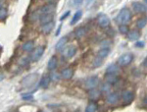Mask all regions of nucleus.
I'll return each instance as SVG.
<instances>
[{
	"mask_svg": "<svg viewBox=\"0 0 147 112\" xmlns=\"http://www.w3.org/2000/svg\"><path fill=\"white\" fill-rule=\"evenodd\" d=\"M130 19H131V12H130V10L129 8H123L118 14L116 21L120 25H125V24L129 22Z\"/></svg>",
	"mask_w": 147,
	"mask_h": 112,
	"instance_id": "1",
	"label": "nucleus"
},
{
	"mask_svg": "<svg viewBox=\"0 0 147 112\" xmlns=\"http://www.w3.org/2000/svg\"><path fill=\"white\" fill-rule=\"evenodd\" d=\"M44 50H45L44 46H38V47H36V48L32 49V53H30V61H32V62L38 61L42 57V55L44 54Z\"/></svg>",
	"mask_w": 147,
	"mask_h": 112,
	"instance_id": "2",
	"label": "nucleus"
},
{
	"mask_svg": "<svg viewBox=\"0 0 147 112\" xmlns=\"http://www.w3.org/2000/svg\"><path fill=\"white\" fill-rule=\"evenodd\" d=\"M134 60V55L131 53H125L123 54L122 56L118 59V65L121 67H125V66H129L130 63Z\"/></svg>",
	"mask_w": 147,
	"mask_h": 112,
	"instance_id": "3",
	"label": "nucleus"
},
{
	"mask_svg": "<svg viewBox=\"0 0 147 112\" xmlns=\"http://www.w3.org/2000/svg\"><path fill=\"white\" fill-rule=\"evenodd\" d=\"M77 53V47L75 45H69V46H64L62 50V55L68 59L73 58Z\"/></svg>",
	"mask_w": 147,
	"mask_h": 112,
	"instance_id": "4",
	"label": "nucleus"
},
{
	"mask_svg": "<svg viewBox=\"0 0 147 112\" xmlns=\"http://www.w3.org/2000/svg\"><path fill=\"white\" fill-rule=\"evenodd\" d=\"M99 85V79L97 76H94V77H90L88 78L84 83V88L86 90H92V89H96V87Z\"/></svg>",
	"mask_w": 147,
	"mask_h": 112,
	"instance_id": "5",
	"label": "nucleus"
},
{
	"mask_svg": "<svg viewBox=\"0 0 147 112\" xmlns=\"http://www.w3.org/2000/svg\"><path fill=\"white\" fill-rule=\"evenodd\" d=\"M97 23H98L99 27L100 28H107L109 27V25H110V19L107 15H105V14H98V16H97Z\"/></svg>",
	"mask_w": 147,
	"mask_h": 112,
	"instance_id": "6",
	"label": "nucleus"
},
{
	"mask_svg": "<svg viewBox=\"0 0 147 112\" xmlns=\"http://www.w3.org/2000/svg\"><path fill=\"white\" fill-rule=\"evenodd\" d=\"M56 7L53 4H46V5L42 6L41 8L38 9L37 12L39 13V15H43V14H53L55 12Z\"/></svg>",
	"mask_w": 147,
	"mask_h": 112,
	"instance_id": "7",
	"label": "nucleus"
},
{
	"mask_svg": "<svg viewBox=\"0 0 147 112\" xmlns=\"http://www.w3.org/2000/svg\"><path fill=\"white\" fill-rule=\"evenodd\" d=\"M119 99H120V96L117 92H109L107 94V96H106V102H107L108 104H111V105L116 104L119 101Z\"/></svg>",
	"mask_w": 147,
	"mask_h": 112,
	"instance_id": "8",
	"label": "nucleus"
},
{
	"mask_svg": "<svg viewBox=\"0 0 147 112\" xmlns=\"http://www.w3.org/2000/svg\"><path fill=\"white\" fill-rule=\"evenodd\" d=\"M122 98H123V100L125 102H127V103H130L134 98V92H131V90H124V92H122Z\"/></svg>",
	"mask_w": 147,
	"mask_h": 112,
	"instance_id": "9",
	"label": "nucleus"
},
{
	"mask_svg": "<svg viewBox=\"0 0 147 112\" xmlns=\"http://www.w3.org/2000/svg\"><path fill=\"white\" fill-rule=\"evenodd\" d=\"M132 8H134V11L136 12V13H138V14H142V13L147 12L146 5L140 3V2H134V3H132Z\"/></svg>",
	"mask_w": 147,
	"mask_h": 112,
	"instance_id": "10",
	"label": "nucleus"
},
{
	"mask_svg": "<svg viewBox=\"0 0 147 112\" xmlns=\"http://www.w3.org/2000/svg\"><path fill=\"white\" fill-rule=\"evenodd\" d=\"M127 35V39L130 41H137V40L140 39V33L136 30L129 31V33Z\"/></svg>",
	"mask_w": 147,
	"mask_h": 112,
	"instance_id": "11",
	"label": "nucleus"
},
{
	"mask_svg": "<svg viewBox=\"0 0 147 112\" xmlns=\"http://www.w3.org/2000/svg\"><path fill=\"white\" fill-rule=\"evenodd\" d=\"M54 26H55V24H54L53 21H50V22L45 23V24H42V26H41V32L43 33V34H45V35L49 34V33H50L51 31H53Z\"/></svg>",
	"mask_w": 147,
	"mask_h": 112,
	"instance_id": "12",
	"label": "nucleus"
},
{
	"mask_svg": "<svg viewBox=\"0 0 147 112\" xmlns=\"http://www.w3.org/2000/svg\"><path fill=\"white\" fill-rule=\"evenodd\" d=\"M58 66V59L56 56H52L47 62V69L49 71H54Z\"/></svg>",
	"mask_w": 147,
	"mask_h": 112,
	"instance_id": "13",
	"label": "nucleus"
},
{
	"mask_svg": "<svg viewBox=\"0 0 147 112\" xmlns=\"http://www.w3.org/2000/svg\"><path fill=\"white\" fill-rule=\"evenodd\" d=\"M100 95H101V92L96 89H92L88 90V97L90 100H93V101L97 100V99L100 97Z\"/></svg>",
	"mask_w": 147,
	"mask_h": 112,
	"instance_id": "14",
	"label": "nucleus"
},
{
	"mask_svg": "<svg viewBox=\"0 0 147 112\" xmlns=\"http://www.w3.org/2000/svg\"><path fill=\"white\" fill-rule=\"evenodd\" d=\"M119 72H120V66L115 63L110 64L107 67V69H106V73L107 74H115V75H117Z\"/></svg>",
	"mask_w": 147,
	"mask_h": 112,
	"instance_id": "15",
	"label": "nucleus"
},
{
	"mask_svg": "<svg viewBox=\"0 0 147 112\" xmlns=\"http://www.w3.org/2000/svg\"><path fill=\"white\" fill-rule=\"evenodd\" d=\"M34 48V40H28L22 45V49L25 52H32V49Z\"/></svg>",
	"mask_w": 147,
	"mask_h": 112,
	"instance_id": "16",
	"label": "nucleus"
},
{
	"mask_svg": "<svg viewBox=\"0 0 147 112\" xmlns=\"http://www.w3.org/2000/svg\"><path fill=\"white\" fill-rule=\"evenodd\" d=\"M68 42V37H63L62 39H60L57 41V43L55 44V50L60 51L61 49L64 48V46L66 45V43Z\"/></svg>",
	"mask_w": 147,
	"mask_h": 112,
	"instance_id": "17",
	"label": "nucleus"
},
{
	"mask_svg": "<svg viewBox=\"0 0 147 112\" xmlns=\"http://www.w3.org/2000/svg\"><path fill=\"white\" fill-rule=\"evenodd\" d=\"M74 75V72H73V69L71 68H66L64 69V70L61 72V77L63 79H65V80H69V79H71L73 77Z\"/></svg>",
	"mask_w": 147,
	"mask_h": 112,
	"instance_id": "18",
	"label": "nucleus"
},
{
	"mask_svg": "<svg viewBox=\"0 0 147 112\" xmlns=\"http://www.w3.org/2000/svg\"><path fill=\"white\" fill-rule=\"evenodd\" d=\"M105 80H106V82L109 83V84L114 85V84L117 83V81L119 80V78H118L117 75H115V74H107L106 73Z\"/></svg>",
	"mask_w": 147,
	"mask_h": 112,
	"instance_id": "19",
	"label": "nucleus"
},
{
	"mask_svg": "<svg viewBox=\"0 0 147 112\" xmlns=\"http://www.w3.org/2000/svg\"><path fill=\"white\" fill-rule=\"evenodd\" d=\"M38 21L40 24H45L50 22V21H53V14H43L39 17Z\"/></svg>",
	"mask_w": 147,
	"mask_h": 112,
	"instance_id": "20",
	"label": "nucleus"
},
{
	"mask_svg": "<svg viewBox=\"0 0 147 112\" xmlns=\"http://www.w3.org/2000/svg\"><path fill=\"white\" fill-rule=\"evenodd\" d=\"M109 53H110V48L109 47H102V48L97 52V56L100 57V58H106Z\"/></svg>",
	"mask_w": 147,
	"mask_h": 112,
	"instance_id": "21",
	"label": "nucleus"
},
{
	"mask_svg": "<svg viewBox=\"0 0 147 112\" xmlns=\"http://www.w3.org/2000/svg\"><path fill=\"white\" fill-rule=\"evenodd\" d=\"M49 83H50V77L49 76H43L40 80L39 86L42 88V89H47L49 86Z\"/></svg>",
	"mask_w": 147,
	"mask_h": 112,
	"instance_id": "22",
	"label": "nucleus"
},
{
	"mask_svg": "<svg viewBox=\"0 0 147 112\" xmlns=\"http://www.w3.org/2000/svg\"><path fill=\"white\" fill-rule=\"evenodd\" d=\"M97 110H98V105H97V103L94 101L89 102L88 105L85 108V111L86 112H96Z\"/></svg>",
	"mask_w": 147,
	"mask_h": 112,
	"instance_id": "23",
	"label": "nucleus"
},
{
	"mask_svg": "<svg viewBox=\"0 0 147 112\" xmlns=\"http://www.w3.org/2000/svg\"><path fill=\"white\" fill-rule=\"evenodd\" d=\"M82 12L79 10V11H77L75 13V15L73 16V18H72V20H71V25H75L76 23H78L79 21L80 20V18H82Z\"/></svg>",
	"mask_w": 147,
	"mask_h": 112,
	"instance_id": "24",
	"label": "nucleus"
},
{
	"mask_svg": "<svg viewBox=\"0 0 147 112\" xmlns=\"http://www.w3.org/2000/svg\"><path fill=\"white\" fill-rule=\"evenodd\" d=\"M85 34H86V29L84 27H80L79 29H77L75 32V35L77 39H80V37H84Z\"/></svg>",
	"mask_w": 147,
	"mask_h": 112,
	"instance_id": "25",
	"label": "nucleus"
},
{
	"mask_svg": "<svg viewBox=\"0 0 147 112\" xmlns=\"http://www.w3.org/2000/svg\"><path fill=\"white\" fill-rule=\"evenodd\" d=\"M111 88H112V85L106 82L100 86V92H104V94H109L111 92Z\"/></svg>",
	"mask_w": 147,
	"mask_h": 112,
	"instance_id": "26",
	"label": "nucleus"
},
{
	"mask_svg": "<svg viewBox=\"0 0 147 112\" xmlns=\"http://www.w3.org/2000/svg\"><path fill=\"white\" fill-rule=\"evenodd\" d=\"M147 25V17H142L138 19L136 22V26L138 29H143Z\"/></svg>",
	"mask_w": 147,
	"mask_h": 112,
	"instance_id": "27",
	"label": "nucleus"
},
{
	"mask_svg": "<svg viewBox=\"0 0 147 112\" xmlns=\"http://www.w3.org/2000/svg\"><path fill=\"white\" fill-rule=\"evenodd\" d=\"M103 64V58H100V57L97 56L95 59L92 62V66L94 68H97V67H100V66Z\"/></svg>",
	"mask_w": 147,
	"mask_h": 112,
	"instance_id": "28",
	"label": "nucleus"
},
{
	"mask_svg": "<svg viewBox=\"0 0 147 112\" xmlns=\"http://www.w3.org/2000/svg\"><path fill=\"white\" fill-rule=\"evenodd\" d=\"M7 16H8V11H7V9L4 8V7H1V8H0V20L6 19Z\"/></svg>",
	"mask_w": 147,
	"mask_h": 112,
	"instance_id": "29",
	"label": "nucleus"
},
{
	"mask_svg": "<svg viewBox=\"0 0 147 112\" xmlns=\"http://www.w3.org/2000/svg\"><path fill=\"white\" fill-rule=\"evenodd\" d=\"M129 27H127V25H120V27H119V32L121 33V34H123V35H127V33H129Z\"/></svg>",
	"mask_w": 147,
	"mask_h": 112,
	"instance_id": "30",
	"label": "nucleus"
},
{
	"mask_svg": "<svg viewBox=\"0 0 147 112\" xmlns=\"http://www.w3.org/2000/svg\"><path fill=\"white\" fill-rule=\"evenodd\" d=\"M49 77H50V81H52V82H58L60 80V75L57 72H53Z\"/></svg>",
	"mask_w": 147,
	"mask_h": 112,
	"instance_id": "31",
	"label": "nucleus"
},
{
	"mask_svg": "<svg viewBox=\"0 0 147 112\" xmlns=\"http://www.w3.org/2000/svg\"><path fill=\"white\" fill-rule=\"evenodd\" d=\"M22 98L25 99V100H30V99H34V95H32V94H30V92L24 94H22Z\"/></svg>",
	"mask_w": 147,
	"mask_h": 112,
	"instance_id": "32",
	"label": "nucleus"
},
{
	"mask_svg": "<svg viewBox=\"0 0 147 112\" xmlns=\"http://www.w3.org/2000/svg\"><path fill=\"white\" fill-rule=\"evenodd\" d=\"M28 62H30V61L28 60V58L24 57V58H21L20 60H19V64H20L21 66H24V67H25V66H27L28 64Z\"/></svg>",
	"mask_w": 147,
	"mask_h": 112,
	"instance_id": "33",
	"label": "nucleus"
},
{
	"mask_svg": "<svg viewBox=\"0 0 147 112\" xmlns=\"http://www.w3.org/2000/svg\"><path fill=\"white\" fill-rule=\"evenodd\" d=\"M70 14H71V12H70V11H67L66 13H64L62 17L60 18V21H64L66 18H68V17H69V15H70Z\"/></svg>",
	"mask_w": 147,
	"mask_h": 112,
	"instance_id": "34",
	"label": "nucleus"
},
{
	"mask_svg": "<svg viewBox=\"0 0 147 112\" xmlns=\"http://www.w3.org/2000/svg\"><path fill=\"white\" fill-rule=\"evenodd\" d=\"M144 45H145V42H144V41H136V46L139 47V48L144 47Z\"/></svg>",
	"mask_w": 147,
	"mask_h": 112,
	"instance_id": "35",
	"label": "nucleus"
},
{
	"mask_svg": "<svg viewBox=\"0 0 147 112\" xmlns=\"http://www.w3.org/2000/svg\"><path fill=\"white\" fill-rule=\"evenodd\" d=\"M82 3V0H74V5H75L76 7L80 6Z\"/></svg>",
	"mask_w": 147,
	"mask_h": 112,
	"instance_id": "36",
	"label": "nucleus"
},
{
	"mask_svg": "<svg viewBox=\"0 0 147 112\" xmlns=\"http://www.w3.org/2000/svg\"><path fill=\"white\" fill-rule=\"evenodd\" d=\"M61 28H62V25H60L57 29V32H56V35H60V32H61Z\"/></svg>",
	"mask_w": 147,
	"mask_h": 112,
	"instance_id": "37",
	"label": "nucleus"
},
{
	"mask_svg": "<svg viewBox=\"0 0 147 112\" xmlns=\"http://www.w3.org/2000/svg\"><path fill=\"white\" fill-rule=\"evenodd\" d=\"M142 64H143V66H144V67L147 68V57H146V58L143 60V63H142Z\"/></svg>",
	"mask_w": 147,
	"mask_h": 112,
	"instance_id": "38",
	"label": "nucleus"
},
{
	"mask_svg": "<svg viewBox=\"0 0 147 112\" xmlns=\"http://www.w3.org/2000/svg\"><path fill=\"white\" fill-rule=\"evenodd\" d=\"M143 103H144V104H146V105H147V95H145V97L143 98Z\"/></svg>",
	"mask_w": 147,
	"mask_h": 112,
	"instance_id": "39",
	"label": "nucleus"
},
{
	"mask_svg": "<svg viewBox=\"0 0 147 112\" xmlns=\"http://www.w3.org/2000/svg\"><path fill=\"white\" fill-rule=\"evenodd\" d=\"M3 79H4V75H3V74L0 73V82H1V81L3 80Z\"/></svg>",
	"mask_w": 147,
	"mask_h": 112,
	"instance_id": "40",
	"label": "nucleus"
},
{
	"mask_svg": "<svg viewBox=\"0 0 147 112\" xmlns=\"http://www.w3.org/2000/svg\"><path fill=\"white\" fill-rule=\"evenodd\" d=\"M0 8H1V2H0Z\"/></svg>",
	"mask_w": 147,
	"mask_h": 112,
	"instance_id": "41",
	"label": "nucleus"
},
{
	"mask_svg": "<svg viewBox=\"0 0 147 112\" xmlns=\"http://www.w3.org/2000/svg\"><path fill=\"white\" fill-rule=\"evenodd\" d=\"M145 2H146V3H147V0H145Z\"/></svg>",
	"mask_w": 147,
	"mask_h": 112,
	"instance_id": "42",
	"label": "nucleus"
}]
</instances>
